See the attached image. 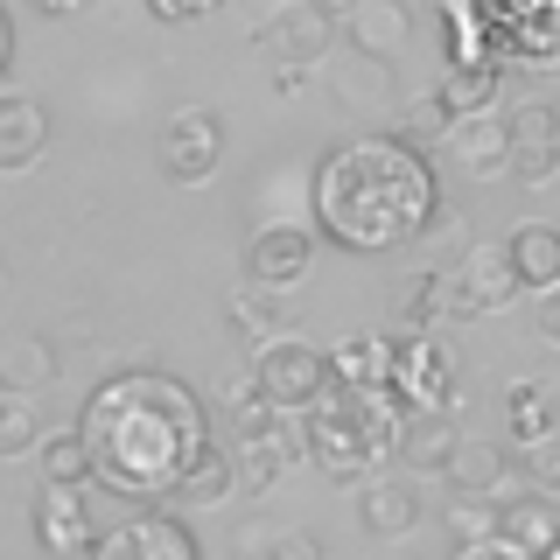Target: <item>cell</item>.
Here are the masks:
<instances>
[{
  "label": "cell",
  "instance_id": "1",
  "mask_svg": "<svg viewBox=\"0 0 560 560\" xmlns=\"http://www.w3.org/2000/svg\"><path fill=\"white\" fill-rule=\"evenodd\" d=\"M78 434L92 448V483L133 504L183 498L210 455V413L175 372H113L84 393Z\"/></svg>",
  "mask_w": 560,
  "mask_h": 560
},
{
  "label": "cell",
  "instance_id": "2",
  "mask_svg": "<svg viewBox=\"0 0 560 560\" xmlns=\"http://www.w3.org/2000/svg\"><path fill=\"white\" fill-rule=\"evenodd\" d=\"M308 210L323 238L343 253H393L442 218V183L413 140L350 133L337 148H323V162L308 175Z\"/></svg>",
  "mask_w": 560,
  "mask_h": 560
},
{
  "label": "cell",
  "instance_id": "3",
  "mask_svg": "<svg viewBox=\"0 0 560 560\" xmlns=\"http://www.w3.org/2000/svg\"><path fill=\"white\" fill-rule=\"evenodd\" d=\"M385 393H393V385H378V393H343L337 385V393L308 413V455H315V469H323L329 483L372 477L385 463V448H399L407 413H399Z\"/></svg>",
  "mask_w": 560,
  "mask_h": 560
},
{
  "label": "cell",
  "instance_id": "4",
  "mask_svg": "<svg viewBox=\"0 0 560 560\" xmlns=\"http://www.w3.org/2000/svg\"><path fill=\"white\" fill-rule=\"evenodd\" d=\"M253 378H259V393L273 399L280 413H294V407H323L329 399V378H337V364L323 358L315 343H302V337H280V343H267L253 358Z\"/></svg>",
  "mask_w": 560,
  "mask_h": 560
},
{
  "label": "cell",
  "instance_id": "5",
  "mask_svg": "<svg viewBox=\"0 0 560 560\" xmlns=\"http://www.w3.org/2000/svg\"><path fill=\"white\" fill-rule=\"evenodd\" d=\"M154 162H162V175L183 183V189L210 183L218 162H224V119L210 113V105H175L162 140H154Z\"/></svg>",
  "mask_w": 560,
  "mask_h": 560
},
{
  "label": "cell",
  "instance_id": "6",
  "mask_svg": "<svg viewBox=\"0 0 560 560\" xmlns=\"http://www.w3.org/2000/svg\"><path fill=\"white\" fill-rule=\"evenodd\" d=\"M337 28H343V14H329L323 0H280L267 22H259V43L280 49V70H302L315 57H329Z\"/></svg>",
  "mask_w": 560,
  "mask_h": 560
},
{
  "label": "cell",
  "instance_id": "7",
  "mask_svg": "<svg viewBox=\"0 0 560 560\" xmlns=\"http://www.w3.org/2000/svg\"><path fill=\"white\" fill-rule=\"evenodd\" d=\"M92 560H203V553H197V533H189L183 518H168V512H133V518H119L113 533L98 539Z\"/></svg>",
  "mask_w": 560,
  "mask_h": 560
},
{
  "label": "cell",
  "instance_id": "8",
  "mask_svg": "<svg viewBox=\"0 0 560 560\" xmlns=\"http://www.w3.org/2000/svg\"><path fill=\"white\" fill-rule=\"evenodd\" d=\"M308 259H315V238L302 232V224H259L253 245H245V288L288 294V288H302Z\"/></svg>",
  "mask_w": 560,
  "mask_h": 560
},
{
  "label": "cell",
  "instance_id": "9",
  "mask_svg": "<svg viewBox=\"0 0 560 560\" xmlns=\"http://www.w3.org/2000/svg\"><path fill=\"white\" fill-rule=\"evenodd\" d=\"M35 539H43L49 560H92L98 547V525H92V504H84V490H63V483H43V498H35Z\"/></svg>",
  "mask_w": 560,
  "mask_h": 560
},
{
  "label": "cell",
  "instance_id": "10",
  "mask_svg": "<svg viewBox=\"0 0 560 560\" xmlns=\"http://www.w3.org/2000/svg\"><path fill=\"white\" fill-rule=\"evenodd\" d=\"M512 175L518 183H547V175L560 168V105L547 98H525L512 105Z\"/></svg>",
  "mask_w": 560,
  "mask_h": 560
},
{
  "label": "cell",
  "instance_id": "11",
  "mask_svg": "<svg viewBox=\"0 0 560 560\" xmlns=\"http://www.w3.org/2000/svg\"><path fill=\"white\" fill-rule=\"evenodd\" d=\"M504 63H518V70H560V0L504 8Z\"/></svg>",
  "mask_w": 560,
  "mask_h": 560
},
{
  "label": "cell",
  "instance_id": "12",
  "mask_svg": "<svg viewBox=\"0 0 560 560\" xmlns=\"http://www.w3.org/2000/svg\"><path fill=\"white\" fill-rule=\"evenodd\" d=\"M512 113H477V119H455L448 133V162L463 175H504L512 168Z\"/></svg>",
  "mask_w": 560,
  "mask_h": 560
},
{
  "label": "cell",
  "instance_id": "13",
  "mask_svg": "<svg viewBox=\"0 0 560 560\" xmlns=\"http://www.w3.org/2000/svg\"><path fill=\"white\" fill-rule=\"evenodd\" d=\"M49 148V113L43 98H22V92H0V175H22L43 162Z\"/></svg>",
  "mask_w": 560,
  "mask_h": 560
},
{
  "label": "cell",
  "instance_id": "14",
  "mask_svg": "<svg viewBox=\"0 0 560 560\" xmlns=\"http://www.w3.org/2000/svg\"><path fill=\"white\" fill-rule=\"evenodd\" d=\"M343 35H350V49H358V57L393 63L399 43L413 35V14L399 8V0H358V8H343Z\"/></svg>",
  "mask_w": 560,
  "mask_h": 560
},
{
  "label": "cell",
  "instance_id": "15",
  "mask_svg": "<svg viewBox=\"0 0 560 560\" xmlns=\"http://www.w3.org/2000/svg\"><path fill=\"white\" fill-rule=\"evenodd\" d=\"M504 253H512L518 288H533L539 302L560 294V224H518V232L504 238Z\"/></svg>",
  "mask_w": 560,
  "mask_h": 560
},
{
  "label": "cell",
  "instance_id": "16",
  "mask_svg": "<svg viewBox=\"0 0 560 560\" xmlns=\"http://www.w3.org/2000/svg\"><path fill=\"white\" fill-rule=\"evenodd\" d=\"M504 547L518 560H553L560 553V512L539 498V490H525V498L504 504Z\"/></svg>",
  "mask_w": 560,
  "mask_h": 560
},
{
  "label": "cell",
  "instance_id": "17",
  "mask_svg": "<svg viewBox=\"0 0 560 560\" xmlns=\"http://www.w3.org/2000/svg\"><path fill=\"white\" fill-rule=\"evenodd\" d=\"M455 448H463V434L448 428V413H442V407L407 413V428H399V463H407V469H442V477H448Z\"/></svg>",
  "mask_w": 560,
  "mask_h": 560
},
{
  "label": "cell",
  "instance_id": "18",
  "mask_svg": "<svg viewBox=\"0 0 560 560\" xmlns=\"http://www.w3.org/2000/svg\"><path fill=\"white\" fill-rule=\"evenodd\" d=\"M358 518H364V533H372V539H399V533H413V525H420V498H413V483L372 477V483H364V498H358Z\"/></svg>",
  "mask_w": 560,
  "mask_h": 560
},
{
  "label": "cell",
  "instance_id": "19",
  "mask_svg": "<svg viewBox=\"0 0 560 560\" xmlns=\"http://www.w3.org/2000/svg\"><path fill=\"white\" fill-rule=\"evenodd\" d=\"M49 378H57V350H49V337H0V393L35 399Z\"/></svg>",
  "mask_w": 560,
  "mask_h": 560
},
{
  "label": "cell",
  "instance_id": "20",
  "mask_svg": "<svg viewBox=\"0 0 560 560\" xmlns=\"http://www.w3.org/2000/svg\"><path fill=\"white\" fill-rule=\"evenodd\" d=\"M504 434L525 448H539V442H553L560 434V399H553V385H539V378H525L512 385V413H504Z\"/></svg>",
  "mask_w": 560,
  "mask_h": 560
},
{
  "label": "cell",
  "instance_id": "21",
  "mask_svg": "<svg viewBox=\"0 0 560 560\" xmlns=\"http://www.w3.org/2000/svg\"><path fill=\"white\" fill-rule=\"evenodd\" d=\"M337 98L350 105V113H393V63H378V57H337Z\"/></svg>",
  "mask_w": 560,
  "mask_h": 560
},
{
  "label": "cell",
  "instance_id": "22",
  "mask_svg": "<svg viewBox=\"0 0 560 560\" xmlns=\"http://www.w3.org/2000/svg\"><path fill=\"white\" fill-rule=\"evenodd\" d=\"M448 483L463 498H504V448L498 442H463L448 463Z\"/></svg>",
  "mask_w": 560,
  "mask_h": 560
},
{
  "label": "cell",
  "instance_id": "23",
  "mask_svg": "<svg viewBox=\"0 0 560 560\" xmlns=\"http://www.w3.org/2000/svg\"><path fill=\"white\" fill-rule=\"evenodd\" d=\"M498 92H504V70H448V78H442V105L455 119L498 113Z\"/></svg>",
  "mask_w": 560,
  "mask_h": 560
},
{
  "label": "cell",
  "instance_id": "24",
  "mask_svg": "<svg viewBox=\"0 0 560 560\" xmlns=\"http://www.w3.org/2000/svg\"><path fill=\"white\" fill-rule=\"evenodd\" d=\"M35 463H43V483H63V490H84L92 483V448H84V434H49L43 448H35Z\"/></svg>",
  "mask_w": 560,
  "mask_h": 560
},
{
  "label": "cell",
  "instance_id": "25",
  "mask_svg": "<svg viewBox=\"0 0 560 560\" xmlns=\"http://www.w3.org/2000/svg\"><path fill=\"white\" fill-rule=\"evenodd\" d=\"M448 133H455V113L442 105V92H428V98L407 105V127H399V140H413V148L428 154V140H448Z\"/></svg>",
  "mask_w": 560,
  "mask_h": 560
},
{
  "label": "cell",
  "instance_id": "26",
  "mask_svg": "<svg viewBox=\"0 0 560 560\" xmlns=\"http://www.w3.org/2000/svg\"><path fill=\"white\" fill-rule=\"evenodd\" d=\"M232 483H238V463H232V448H210V455H203V469L183 483V498H189V504H218Z\"/></svg>",
  "mask_w": 560,
  "mask_h": 560
},
{
  "label": "cell",
  "instance_id": "27",
  "mask_svg": "<svg viewBox=\"0 0 560 560\" xmlns=\"http://www.w3.org/2000/svg\"><path fill=\"white\" fill-rule=\"evenodd\" d=\"M35 448V407L28 399H0V455H28Z\"/></svg>",
  "mask_w": 560,
  "mask_h": 560
},
{
  "label": "cell",
  "instance_id": "28",
  "mask_svg": "<svg viewBox=\"0 0 560 560\" xmlns=\"http://www.w3.org/2000/svg\"><path fill=\"white\" fill-rule=\"evenodd\" d=\"M232 323H238V329H245V337H253L259 350H267V343H280V337H273V308H267V294H259V288L232 294Z\"/></svg>",
  "mask_w": 560,
  "mask_h": 560
},
{
  "label": "cell",
  "instance_id": "29",
  "mask_svg": "<svg viewBox=\"0 0 560 560\" xmlns=\"http://www.w3.org/2000/svg\"><path fill=\"white\" fill-rule=\"evenodd\" d=\"M518 469H525V483H533L539 498H560V434H553V442H539V448H525Z\"/></svg>",
  "mask_w": 560,
  "mask_h": 560
},
{
  "label": "cell",
  "instance_id": "30",
  "mask_svg": "<svg viewBox=\"0 0 560 560\" xmlns=\"http://www.w3.org/2000/svg\"><path fill=\"white\" fill-rule=\"evenodd\" d=\"M267 560H323V539H315L308 525H288V533L267 539Z\"/></svg>",
  "mask_w": 560,
  "mask_h": 560
},
{
  "label": "cell",
  "instance_id": "31",
  "mask_svg": "<svg viewBox=\"0 0 560 560\" xmlns=\"http://www.w3.org/2000/svg\"><path fill=\"white\" fill-rule=\"evenodd\" d=\"M154 22H197V14H210V0H148Z\"/></svg>",
  "mask_w": 560,
  "mask_h": 560
},
{
  "label": "cell",
  "instance_id": "32",
  "mask_svg": "<svg viewBox=\"0 0 560 560\" xmlns=\"http://www.w3.org/2000/svg\"><path fill=\"white\" fill-rule=\"evenodd\" d=\"M539 337L560 343V294H547V302H539Z\"/></svg>",
  "mask_w": 560,
  "mask_h": 560
}]
</instances>
